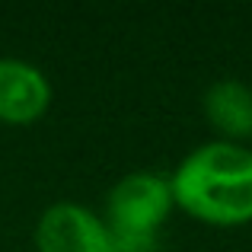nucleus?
<instances>
[{
    "mask_svg": "<svg viewBox=\"0 0 252 252\" xmlns=\"http://www.w3.org/2000/svg\"><path fill=\"white\" fill-rule=\"evenodd\" d=\"M204 115L230 144L252 137V90L240 80L211 83L204 93Z\"/></svg>",
    "mask_w": 252,
    "mask_h": 252,
    "instance_id": "obj_5",
    "label": "nucleus"
},
{
    "mask_svg": "<svg viewBox=\"0 0 252 252\" xmlns=\"http://www.w3.org/2000/svg\"><path fill=\"white\" fill-rule=\"evenodd\" d=\"M51 105V83L23 58H0V122L32 125Z\"/></svg>",
    "mask_w": 252,
    "mask_h": 252,
    "instance_id": "obj_4",
    "label": "nucleus"
},
{
    "mask_svg": "<svg viewBox=\"0 0 252 252\" xmlns=\"http://www.w3.org/2000/svg\"><path fill=\"white\" fill-rule=\"evenodd\" d=\"M38 252H115L105 217L77 201H55L35 223Z\"/></svg>",
    "mask_w": 252,
    "mask_h": 252,
    "instance_id": "obj_3",
    "label": "nucleus"
},
{
    "mask_svg": "<svg viewBox=\"0 0 252 252\" xmlns=\"http://www.w3.org/2000/svg\"><path fill=\"white\" fill-rule=\"evenodd\" d=\"M169 185L176 208L204 223L236 227L252 220V154L240 144L195 147L169 176Z\"/></svg>",
    "mask_w": 252,
    "mask_h": 252,
    "instance_id": "obj_1",
    "label": "nucleus"
},
{
    "mask_svg": "<svg viewBox=\"0 0 252 252\" xmlns=\"http://www.w3.org/2000/svg\"><path fill=\"white\" fill-rule=\"evenodd\" d=\"M176 208L172 185L160 172H128L109 191L105 223L112 236H157L160 223Z\"/></svg>",
    "mask_w": 252,
    "mask_h": 252,
    "instance_id": "obj_2",
    "label": "nucleus"
}]
</instances>
